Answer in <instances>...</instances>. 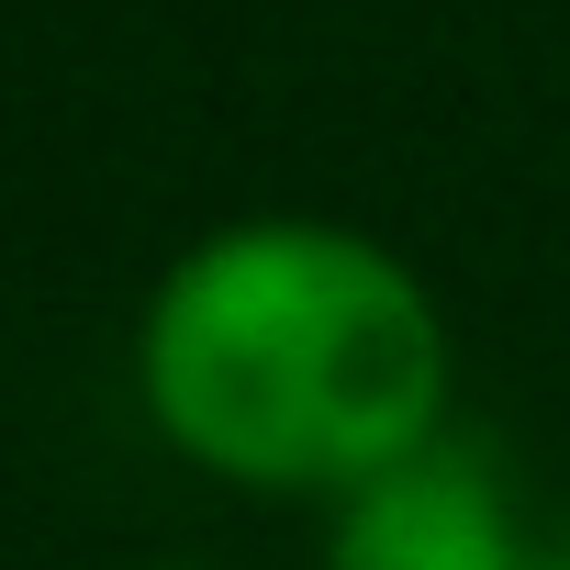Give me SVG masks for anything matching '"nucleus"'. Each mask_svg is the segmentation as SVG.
<instances>
[{
    "label": "nucleus",
    "mask_w": 570,
    "mask_h": 570,
    "mask_svg": "<svg viewBox=\"0 0 570 570\" xmlns=\"http://www.w3.org/2000/svg\"><path fill=\"white\" fill-rule=\"evenodd\" d=\"M146 570H190V559H146Z\"/></svg>",
    "instance_id": "4"
},
{
    "label": "nucleus",
    "mask_w": 570,
    "mask_h": 570,
    "mask_svg": "<svg viewBox=\"0 0 570 570\" xmlns=\"http://www.w3.org/2000/svg\"><path fill=\"white\" fill-rule=\"evenodd\" d=\"M537 570H570V525H559V537H548V548H537Z\"/></svg>",
    "instance_id": "3"
},
{
    "label": "nucleus",
    "mask_w": 570,
    "mask_h": 570,
    "mask_svg": "<svg viewBox=\"0 0 570 570\" xmlns=\"http://www.w3.org/2000/svg\"><path fill=\"white\" fill-rule=\"evenodd\" d=\"M537 548L548 537L525 525L514 470L470 425L325 503V570H537Z\"/></svg>",
    "instance_id": "2"
},
{
    "label": "nucleus",
    "mask_w": 570,
    "mask_h": 570,
    "mask_svg": "<svg viewBox=\"0 0 570 570\" xmlns=\"http://www.w3.org/2000/svg\"><path fill=\"white\" fill-rule=\"evenodd\" d=\"M135 403L168 459L246 503H336L459 425V325L370 224L235 213L157 268Z\"/></svg>",
    "instance_id": "1"
}]
</instances>
